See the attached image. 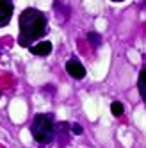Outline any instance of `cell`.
Segmentation results:
<instances>
[{"mask_svg": "<svg viewBox=\"0 0 146 148\" xmlns=\"http://www.w3.org/2000/svg\"><path fill=\"white\" fill-rule=\"evenodd\" d=\"M29 52L32 56H38V57H45L52 52V43L50 41H41V43H36V45H30L29 47Z\"/></svg>", "mask_w": 146, "mask_h": 148, "instance_id": "5", "label": "cell"}, {"mask_svg": "<svg viewBox=\"0 0 146 148\" xmlns=\"http://www.w3.org/2000/svg\"><path fill=\"white\" fill-rule=\"evenodd\" d=\"M18 45L29 48L34 41L45 38L48 34V18L36 7H27L18 18Z\"/></svg>", "mask_w": 146, "mask_h": 148, "instance_id": "1", "label": "cell"}, {"mask_svg": "<svg viewBox=\"0 0 146 148\" xmlns=\"http://www.w3.org/2000/svg\"><path fill=\"white\" fill-rule=\"evenodd\" d=\"M111 111H112V114L116 116V118H119V116L125 112V107H123L121 102H112L111 103Z\"/></svg>", "mask_w": 146, "mask_h": 148, "instance_id": "6", "label": "cell"}, {"mask_svg": "<svg viewBox=\"0 0 146 148\" xmlns=\"http://www.w3.org/2000/svg\"><path fill=\"white\" fill-rule=\"evenodd\" d=\"M87 39L91 41V43L95 41V45H100V36H98V34H95V32H89V34H87Z\"/></svg>", "mask_w": 146, "mask_h": 148, "instance_id": "8", "label": "cell"}, {"mask_svg": "<svg viewBox=\"0 0 146 148\" xmlns=\"http://www.w3.org/2000/svg\"><path fill=\"white\" fill-rule=\"evenodd\" d=\"M66 71H68V75L75 80H82L86 77V68L78 59H70L66 62Z\"/></svg>", "mask_w": 146, "mask_h": 148, "instance_id": "4", "label": "cell"}, {"mask_svg": "<svg viewBox=\"0 0 146 148\" xmlns=\"http://www.w3.org/2000/svg\"><path fill=\"white\" fill-rule=\"evenodd\" d=\"M111 2H123V0H111Z\"/></svg>", "mask_w": 146, "mask_h": 148, "instance_id": "10", "label": "cell"}, {"mask_svg": "<svg viewBox=\"0 0 146 148\" xmlns=\"http://www.w3.org/2000/svg\"><path fill=\"white\" fill-rule=\"evenodd\" d=\"M73 134H78V136H80V134H82V127L75 123V125H73Z\"/></svg>", "mask_w": 146, "mask_h": 148, "instance_id": "9", "label": "cell"}, {"mask_svg": "<svg viewBox=\"0 0 146 148\" xmlns=\"http://www.w3.org/2000/svg\"><path fill=\"white\" fill-rule=\"evenodd\" d=\"M139 93H141V98H146V91H144V70H141L139 73Z\"/></svg>", "mask_w": 146, "mask_h": 148, "instance_id": "7", "label": "cell"}, {"mask_svg": "<svg viewBox=\"0 0 146 148\" xmlns=\"http://www.w3.org/2000/svg\"><path fill=\"white\" fill-rule=\"evenodd\" d=\"M30 134H32L34 141L39 146H48L55 141L57 137V123L54 114H36L32 123H30Z\"/></svg>", "mask_w": 146, "mask_h": 148, "instance_id": "2", "label": "cell"}, {"mask_svg": "<svg viewBox=\"0 0 146 148\" xmlns=\"http://www.w3.org/2000/svg\"><path fill=\"white\" fill-rule=\"evenodd\" d=\"M14 13V2L13 0H0V29L9 25Z\"/></svg>", "mask_w": 146, "mask_h": 148, "instance_id": "3", "label": "cell"}]
</instances>
